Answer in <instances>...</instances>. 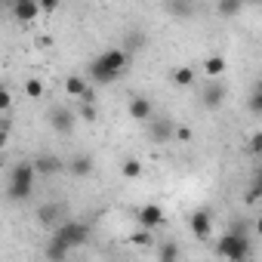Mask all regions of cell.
Returning <instances> with one entry per match:
<instances>
[{"label": "cell", "mask_w": 262, "mask_h": 262, "mask_svg": "<svg viewBox=\"0 0 262 262\" xmlns=\"http://www.w3.org/2000/svg\"><path fill=\"white\" fill-rule=\"evenodd\" d=\"M222 102H225V86L213 83V86L204 90V105H207V108H219Z\"/></svg>", "instance_id": "13"}, {"label": "cell", "mask_w": 262, "mask_h": 262, "mask_svg": "<svg viewBox=\"0 0 262 262\" xmlns=\"http://www.w3.org/2000/svg\"><path fill=\"white\" fill-rule=\"evenodd\" d=\"M259 148H262V136L256 133V136H253V151H259Z\"/></svg>", "instance_id": "30"}, {"label": "cell", "mask_w": 262, "mask_h": 262, "mask_svg": "<svg viewBox=\"0 0 262 262\" xmlns=\"http://www.w3.org/2000/svg\"><path fill=\"white\" fill-rule=\"evenodd\" d=\"M126 65H129V53L120 47H111L90 62V80L93 83H111L126 71Z\"/></svg>", "instance_id": "1"}, {"label": "cell", "mask_w": 262, "mask_h": 262, "mask_svg": "<svg viewBox=\"0 0 262 262\" xmlns=\"http://www.w3.org/2000/svg\"><path fill=\"white\" fill-rule=\"evenodd\" d=\"M7 139H10V136H7V129H0V148L7 145Z\"/></svg>", "instance_id": "31"}, {"label": "cell", "mask_w": 262, "mask_h": 262, "mask_svg": "<svg viewBox=\"0 0 262 262\" xmlns=\"http://www.w3.org/2000/svg\"><path fill=\"white\" fill-rule=\"evenodd\" d=\"M13 4H16V0H13Z\"/></svg>", "instance_id": "32"}, {"label": "cell", "mask_w": 262, "mask_h": 262, "mask_svg": "<svg viewBox=\"0 0 262 262\" xmlns=\"http://www.w3.org/2000/svg\"><path fill=\"white\" fill-rule=\"evenodd\" d=\"M80 114H83V117H86V120H96V108H93V102H86V105H83V111H80Z\"/></svg>", "instance_id": "29"}, {"label": "cell", "mask_w": 262, "mask_h": 262, "mask_svg": "<svg viewBox=\"0 0 262 262\" xmlns=\"http://www.w3.org/2000/svg\"><path fill=\"white\" fill-rule=\"evenodd\" d=\"M173 83H176V86H182V90H185V86H191V83H194V71H191L188 65H179V68L173 71Z\"/></svg>", "instance_id": "17"}, {"label": "cell", "mask_w": 262, "mask_h": 262, "mask_svg": "<svg viewBox=\"0 0 262 262\" xmlns=\"http://www.w3.org/2000/svg\"><path fill=\"white\" fill-rule=\"evenodd\" d=\"M13 16L19 22H34L40 16V7H37V0H16L13 4Z\"/></svg>", "instance_id": "7"}, {"label": "cell", "mask_w": 262, "mask_h": 262, "mask_svg": "<svg viewBox=\"0 0 262 262\" xmlns=\"http://www.w3.org/2000/svg\"><path fill=\"white\" fill-rule=\"evenodd\" d=\"M173 139L188 142V139H191V129H188V126H176V129H173Z\"/></svg>", "instance_id": "26"}, {"label": "cell", "mask_w": 262, "mask_h": 262, "mask_svg": "<svg viewBox=\"0 0 262 262\" xmlns=\"http://www.w3.org/2000/svg\"><path fill=\"white\" fill-rule=\"evenodd\" d=\"M34 164H16L13 173H10V182H7V194L10 201H28L34 194Z\"/></svg>", "instance_id": "3"}, {"label": "cell", "mask_w": 262, "mask_h": 262, "mask_svg": "<svg viewBox=\"0 0 262 262\" xmlns=\"http://www.w3.org/2000/svg\"><path fill=\"white\" fill-rule=\"evenodd\" d=\"M151 136H155V142H170L173 139V123L170 120H155Z\"/></svg>", "instance_id": "15"}, {"label": "cell", "mask_w": 262, "mask_h": 262, "mask_svg": "<svg viewBox=\"0 0 262 262\" xmlns=\"http://www.w3.org/2000/svg\"><path fill=\"white\" fill-rule=\"evenodd\" d=\"M158 256H161L164 262H173V259H179V247H176V244H164V247L158 250Z\"/></svg>", "instance_id": "23"}, {"label": "cell", "mask_w": 262, "mask_h": 262, "mask_svg": "<svg viewBox=\"0 0 262 262\" xmlns=\"http://www.w3.org/2000/svg\"><path fill=\"white\" fill-rule=\"evenodd\" d=\"M10 102H13V99H10V90L0 83V111H7V108H10Z\"/></svg>", "instance_id": "27"}, {"label": "cell", "mask_w": 262, "mask_h": 262, "mask_svg": "<svg viewBox=\"0 0 262 262\" xmlns=\"http://www.w3.org/2000/svg\"><path fill=\"white\" fill-rule=\"evenodd\" d=\"M139 222H142V228H158V225H164V210L158 204H145L139 210Z\"/></svg>", "instance_id": "8"}, {"label": "cell", "mask_w": 262, "mask_h": 262, "mask_svg": "<svg viewBox=\"0 0 262 262\" xmlns=\"http://www.w3.org/2000/svg\"><path fill=\"white\" fill-rule=\"evenodd\" d=\"M151 102L148 99H142V96H136V99H129V117L133 120H148L151 117Z\"/></svg>", "instance_id": "10"}, {"label": "cell", "mask_w": 262, "mask_h": 262, "mask_svg": "<svg viewBox=\"0 0 262 262\" xmlns=\"http://www.w3.org/2000/svg\"><path fill=\"white\" fill-rule=\"evenodd\" d=\"M50 123H53L56 133H71L74 129V114L65 111V108H56V111H50Z\"/></svg>", "instance_id": "9"}, {"label": "cell", "mask_w": 262, "mask_h": 262, "mask_svg": "<svg viewBox=\"0 0 262 262\" xmlns=\"http://www.w3.org/2000/svg\"><path fill=\"white\" fill-rule=\"evenodd\" d=\"M62 167H65V164H62L56 155H43V158H37V161H34V170H37L40 176H53V173H59Z\"/></svg>", "instance_id": "11"}, {"label": "cell", "mask_w": 262, "mask_h": 262, "mask_svg": "<svg viewBox=\"0 0 262 262\" xmlns=\"http://www.w3.org/2000/svg\"><path fill=\"white\" fill-rule=\"evenodd\" d=\"M164 7H167V13H170L173 19H191V16L198 13L194 0H164Z\"/></svg>", "instance_id": "6"}, {"label": "cell", "mask_w": 262, "mask_h": 262, "mask_svg": "<svg viewBox=\"0 0 262 262\" xmlns=\"http://www.w3.org/2000/svg\"><path fill=\"white\" fill-rule=\"evenodd\" d=\"M59 4H62V0H37L40 13H56V10H59Z\"/></svg>", "instance_id": "25"}, {"label": "cell", "mask_w": 262, "mask_h": 262, "mask_svg": "<svg viewBox=\"0 0 262 262\" xmlns=\"http://www.w3.org/2000/svg\"><path fill=\"white\" fill-rule=\"evenodd\" d=\"M68 170H71L74 176H90V173H93V158H86V155H77V158L68 164Z\"/></svg>", "instance_id": "16"}, {"label": "cell", "mask_w": 262, "mask_h": 262, "mask_svg": "<svg viewBox=\"0 0 262 262\" xmlns=\"http://www.w3.org/2000/svg\"><path fill=\"white\" fill-rule=\"evenodd\" d=\"M244 10V0H216V13L222 19H234Z\"/></svg>", "instance_id": "12"}, {"label": "cell", "mask_w": 262, "mask_h": 262, "mask_svg": "<svg viewBox=\"0 0 262 262\" xmlns=\"http://www.w3.org/2000/svg\"><path fill=\"white\" fill-rule=\"evenodd\" d=\"M129 241H133V244H142V247H145V244H151V234H148V228H145V231H136L133 237H129Z\"/></svg>", "instance_id": "28"}, {"label": "cell", "mask_w": 262, "mask_h": 262, "mask_svg": "<svg viewBox=\"0 0 262 262\" xmlns=\"http://www.w3.org/2000/svg\"><path fill=\"white\" fill-rule=\"evenodd\" d=\"M59 213H62V204H43V207L37 210V222H40V225H53V222L59 219Z\"/></svg>", "instance_id": "14"}, {"label": "cell", "mask_w": 262, "mask_h": 262, "mask_svg": "<svg viewBox=\"0 0 262 262\" xmlns=\"http://www.w3.org/2000/svg\"><path fill=\"white\" fill-rule=\"evenodd\" d=\"M40 93H43V80L31 77V80L25 83V96H28V99H40Z\"/></svg>", "instance_id": "21"}, {"label": "cell", "mask_w": 262, "mask_h": 262, "mask_svg": "<svg viewBox=\"0 0 262 262\" xmlns=\"http://www.w3.org/2000/svg\"><path fill=\"white\" fill-rule=\"evenodd\" d=\"M68 253H71V250H68V247H62L59 241H50V247H47V256H50V259H65Z\"/></svg>", "instance_id": "22"}, {"label": "cell", "mask_w": 262, "mask_h": 262, "mask_svg": "<svg viewBox=\"0 0 262 262\" xmlns=\"http://www.w3.org/2000/svg\"><path fill=\"white\" fill-rule=\"evenodd\" d=\"M86 86H90V83H86L83 77H77V74L65 80V93H68V96H77V99H80V93H83Z\"/></svg>", "instance_id": "19"}, {"label": "cell", "mask_w": 262, "mask_h": 262, "mask_svg": "<svg viewBox=\"0 0 262 262\" xmlns=\"http://www.w3.org/2000/svg\"><path fill=\"white\" fill-rule=\"evenodd\" d=\"M204 71H207L210 77H216V74H222V71H225V59H222V56H210V59L204 62Z\"/></svg>", "instance_id": "20"}, {"label": "cell", "mask_w": 262, "mask_h": 262, "mask_svg": "<svg viewBox=\"0 0 262 262\" xmlns=\"http://www.w3.org/2000/svg\"><path fill=\"white\" fill-rule=\"evenodd\" d=\"M188 228H191V234L198 237V241H210V234H213V213L210 210H194L191 213V219H188Z\"/></svg>", "instance_id": "5"}, {"label": "cell", "mask_w": 262, "mask_h": 262, "mask_svg": "<svg viewBox=\"0 0 262 262\" xmlns=\"http://www.w3.org/2000/svg\"><path fill=\"white\" fill-rule=\"evenodd\" d=\"M120 173H123V179H139V176H142V164H139L136 158H126V161L120 164Z\"/></svg>", "instance_id": "18"}, {"label": "cell", "mask_w": 262, "mask_h": 262, "mask_svg": "<svg viewBox=\"0 0 262 262\" xmlns=\"http://www.w3.org/2000/svg\"><path fill=\"white\" fill-rule=\"evenodd\" d=\"M86 237H90V228H86V222H62L59 228H56V234H53V241H59L62 247H68V250H74V247H80V244H86Z\"/></svg>", "instance_id": "4"}, {"label": "cell", "mask_w": 262, "mask_h": 262, "mask_svg": "<svg viewBox=\"0 0 262 262\" xmlns=\"http://www.w3.org/2000/svg\"><path fill=\"white\" fill-rule=\"evenodd\" d=\"M216 253H219L222 259H231V262H244V259H250V256H253V250H250L247 225H244V222H237L231 231H225V234L219 237V244H216Z\"/></svg>", "instance_id": "2"}, {"label": "cell", "mask_w": 262, "mask_h": 262, "mask_svg": "<svg viewBox=\"0 0 262 262\" xmlns=\"http://www.w3.org/2000/svg\"><path fill=\"white\" fill-rule=\"evenodd\" d=\"M250 111H253V114L262 111V90H259V86H253V93H250Z\"/></svg>", "instance_id": "24"}]
</instances>
